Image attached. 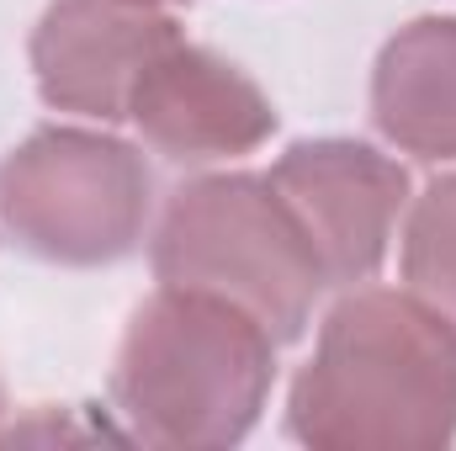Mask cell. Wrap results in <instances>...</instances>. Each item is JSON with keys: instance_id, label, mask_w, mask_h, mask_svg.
Listing matches in <instances>:
<instances>
[{"instance_id": "cell-1", "label": "cell", "mask_w": 456, "mask_h": 451, "mask_svg": "<svg viewBox=\"0 0 456 451\" xmlns=\"http://www.w3.org/2000/svg\"><path fill=\"white\" fill-rule=\"evenodd\" d=\"M287 425L324 451L446 447L456 436V324L419 292H350L292 382Z\"/></svg>"}, {"instance_id": "cell-2", "label": "cell", "mask_w": 456, "mask_h": 451, "mask_svg": "<svg viewBox=\"0 0 456 451\" xmlns=\"http://www.w3.org/2000/svg\"><path fill=\"white\" fill-rule=\"evenodd\" d=\"M276 377V335L239 303L159 287L127 324L112 372L117 414L154 447H233Z\"/></svg>"}, {"instance_id": "cell-3", "label": "cell", "mask_w": 456, "mask_h": 451, "mask_svg": "<svg viewBox=\"0 0 456 451\" xmlns=\"http://www.w3.org/2000/svg\"><path fill=\"white\" fill-rule=\"evenodd\" d=\"M154 276L249 308L276 340L303 335L324 292L319 255L271 176H202L181 186L154 234Z\"/></svg>"}, {"instance_id": "cell-4", "label": "cell", "mask_w": 456, "mask_h": 451, "mask_svg": "<svg viewBox=\"0 0 456 451\" xmlns=\"http://www.w3.org/2000/svg\"><path fill=\"white\" fill-rule=\"evenodd\" d=\"M154 176L133 144L86 127H37L0 160V218L21 250L59 266H112L138 250Z\"/></svg>"}, {"instance_id": "cell-5", "label": "cell", "mask_w": 456, "mask_h": 451, "mask_svg": "<svg viewBox=\"0 0 456 451\" xmlns=\"http://www.w3.org/2000/svg\"><path fill=\"white\" fill-rule=\"evenodd\" d=\"M271 186L292 208L297 228L308 234L324 287L366 282L382 255L393 224L409 202V176L398 160L377 154L355 138H308L292 144L271 165Z\"/></svg>"}, {"instance_id": "cell-6", "label": "cell", "mask_w": 456, "mask_h": 451, "mask_svg": "<svg viewBox=\"0 0 456 451\" xmlns=\"http://www.w3.org/2000/svg\"><path fill=\"white\" fill-rule=\"evenodd\" d=\"M181 43V27L133 0H53L32 32V70L48 107L117 122L138 75Z\"/></svg>"}, {"instance_id": "cell-7", "label": "cell", "mask_w": 456, "mask_h": 451, "mask_svg": "<svg viewBox=\"0 0 456 451\" xmlns=\"http://www.w3.org/2000/svg\"><path fill=\"white\" fill-rule=\"evenodd\" d=\"M127 117L138 122L149 149L181 165L249 154L276 133V112L265 91L213 48H197L186 37L170 43L138 75L127 96Z\"/></svg>"}, {"instance_id": "cell-8", "label": "cell", "mask_w": 456, "mask_h": 451, "mask_svg": "<svg viewBox=\"0 0 456 451\" xmlns=\"http://www.w3.org/2000/svg\"><path fill=\"white\" fill-rule=\"evenodd\" d=\"M371 117L403 154L456 160V16H419L387 37L371 75Z\"/></svg>"}, {"instance_id": "cell-9", "label": "cell", "mask_w": 456, "mask_h": 451, "mask_svg": "<svg viewBox=\"0 0 456 451\" xmlns=\"http://www.w3.org/2000/svg\"><path fill=\"white\" fill-rule=\"evenodd\" d=\"M403 282L456 324V176L425 186L403 234Z\"/></svg>"}, {"instance_id": "cell-10", "label": "cell", "mask_w": 456, "mask_h": 451, "mask_svg": "<svg viewBox=\"0 0 456 451\" xmlns=\"http://www.w3.org/2000/svg\"><path fill=\"white\" fill-rule=\"evenodd\" d=\"M133 5H181V0H133Z\"/></svg>"}, {"instance_id": "cell-11", "label": "cell", "mask_w": 456, "mask_h": 451, "mask_svg": "<svg viewBox=\"0 0 456 451\" xmlns=\"http://www.w3.org/2000/svg\"><path fill=\"white\" fill-rule=\"evenodd\" d=\"M0 414H5V398H0Z\"/></svg>"}]
</instances>
